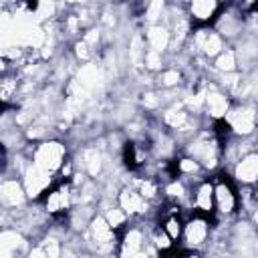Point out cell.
Returning a JSON list of instances; mask_svg holds the SVG:
<instances>
[{
    "instance_id": "cell-19",
    "label": "cell",
    "mask_w": 258,
    "mask_h": 258,
    "mask_svg": "<svg viewBox=\"0 0 258 258\" xmlns=\"http://www.w3.org/2000/svg\"><path fill=\"white\" fill-rule=\"evenodd\" d=\"M79 169H83L89 177H93V179H97V175H101L103 173V167H105V155L101 153V149L99 147H83L81 149V153H79ZM77 163V161H75Z\"/></svg>"
},
{
    "instance_id": "cell-20",
    "label": "cell",
    "mask_w": 258,
    "mask_h": 258,
    "mask_svg": "<svg viewBox=\"0 0 258 258\" xmlns=\"http://www.w3.org/2000/svg\"><path fill=\"white\" fill-rule=\"evenodd\" d=\"M129 183H133V185L137 187V191H139L145 200H149L151 204H155V202L163 196V183H161L155 175H141V177L131 179Z\"/></svg>"
},
{
    "instance_id": "cell-26",
    "label": "cell",
    "mask_w": 258,
    "mask_h": 258,
    "mask_svg": "<svg viewBox=\"0 0 258 258\" xmlns=\"http://www.w3.org/2000/svg\"><path fill=\"white\" fill-rule=\"evenodd\" d=\"M183 71L179 67H165L157 73V85L161 89H177L183 85Z\"/></svg>"
},
{
    "instance_id": "cell-4",
    "label": "cell",
    "mask_w": 258,
    "mask_h": 258,
    "mask_svg": "<svg viewBox=\"0 0 258 258\" xmlns=\"http://www.w3.org/2000/svg\"><path fill=\"white\" fill-rule=\"evenodd\" d=\"M224 121L238 137H250L258 131V107L252 101H238L232 103Z\"/></svg>"
},
{
    "instance_id": "cell-21",
    "label": "cell",
    "mask_w": 258,
    "mask_h": 258,
    "mask_svg": "<svg viewBox=\"0 0 258 258\" xmlns=\"http://www.w3.org/2000/svg\"><path fill=\"white\" fill-rule=\"evenodd\" d=\"M212 69L216 73H236V71H240V60H238L236 48L226 46L216 58H212Z\"/></svg>"
},
{
    "instance_id": "cell-27",
    "label": "cell",
    "mask_w": 258,
    "mask_h": 258,
    "mask_svg": "<svg viewBox=\"0 0 258 258\" xmlns=\"http://www.w3.org/2000/svg\"><path fill=\"white\" fill-rule=\"evenodd\" d=\"M143 67H145V71H149V73H159L161 69H165L167 67V62H165V54L163 52H157V50H145V54H143Z\"/></svg>"
},
{
    "instance_id": "cell-14",
    "label": "cell",
    "mask_w": 258,
    "mask_h": 258,
    "mask_svg": "<svg viewBox=\"0 0 258 258\" xmlns=\"http://www.w3.org/2000/svg\"><path fill=\"white\" fill-rule=\"evenodd\" d=\"M230 173L236 185H258V149L244 153L230 167Z\"/></svg>"
},
{
    "instance_id": "cell-22",
    "label": "cell",
    "mask_w": 258,
    "mask_h": 258,
    "mask_svg": "<svg viewBox=\"0 0 258 258\" xmlns=\"http://www.w3.org/2000/svg\"><path fill=\"white\" fill-rule=\"evenodd\" d=\"M149 246L153 248L155 254H169L175 246V242L167 236V232L161 226L149 228Z\"/></svg>"
},
{
    "instance_id": "cell-18",
    "label": "cell",
    "mask_w": 258,
    "mask_h": 258,
    "mask_svg": "<svg viewBox=\"0 0 258 258\" xmlns=\"http://www.w3.org/2000/svg\"><path fill=\"white\" fill-rule=\"evenodd\" d=\"M26 248H28V242L22 236V232H18L16 228L4 226V230L0 234V256L2 258H12V256L20 254Z\"/></svg>"
},
{
    "instance_id": "cell-3",
    "label": "cell",
    "mask_w": 258,
    "mask_h": 258,
    "mask_svg": "<svg viewBox=\"0 0 258 258\" xmlns=\"http://www.w3.org/2000/svg\"><path fill=\"white\" fill-rule=\"evenodd\" d=\"M46 216L52 218H69V212L75 208L77 204V187L73 185L71 179H56L52 183V187L44 194V198L40 200Z\"/></svg>"
},
{
    "instance_id": "cell-9",
    "label": "cell",
    "mask_w": 258,
    "mask_h": 258,
    "mask_svg": "<svg viewBox=\"0 0 258 258\" xmlns=\"http://www.w3.org/2000/svg\"><path fill=\"white\" fill-rule=\"evenodd\" d=\"M20 179H22V185H24V189H26L28 200H32V202H40V200L44 198V194L52 187V183L56 181V179H54V173H50V171L38 167V165L32 163V161H30V165L22 171Z\"/></svg>"
},
{
    "instance_id": "cell-10",
    "label": "cell",
    "mask_w": 258,
    "mask_h": 258,
    "mask_svg": "<svg viewBox=\"0 0 258 258\" xmlns=\"http://www.w3.org/2000/svg\"><path fill=\"white\" fill-rule=\"evenodd\" d=\"M244 12L236 6V4H230V6H222L220 14L216 16V20L212 22V28L216 32H220L228 42L236 40L242 36V26H244Z\"/></svg>"
},
{
    "instance_id": "cell-29",
    "label": "cell",
    "mask_w": 258,
    "mask_h": 258,
    "mask_svg": "<svg viewBox=\"0 0 258 258\" xmlns=\"http://www.w3.org/2000/svg\"><path fill=\"white\" fill-rule=\"evenodd\" d=\"M64 4H69V6H75V8H81V6H89L91 4V0H62Z\"/></svg>"
},
{
    "instance_id": "cell-6",
    "label": "cell",
    "mask_w": 258,
    "mask_h": 258,
    "mask_svg": "<svg viewBox=\"0 0 258 258\" xmlns=\"http://www.w3.org/2000/svg\"><path fill=\"white\" fill-rule=\"evenodd\" d=\"M212 181H214V204H216L214 216H218L222 220L236 216V212L240 208V196H238L236 181L232 177H228L226 173L212 177Z\"/></svg>"
},
{
    "instance_id": "cell-25",
    "label": "cell",
    "mask_w": 258,
    "mask_h": 258,
    "mask_svg": "<svg viewBox=\"0 0 258 258\" xmlns=\"http://www.w3.org/2000/svg\"><path fill=\"white\" fill-rule=\"evenodd\" d=\"M20 89V81L16 77V71H8V73H2V81H0V97H2V105L8 107L12 103V99L16 97Z\"/></svg>"
},
{
    "instance_id": "cell-1",
    "label": "cell",
    "mask_w": 258,
    "mask_h": 258,
    "mask_svg": "<svg viewBox=\"0 0 258 258\" xmlns=\"http://www.w3.org/2000/svg\"><path fill=\"white\" fill-rule=\"evenodd\" d=\"M222 141L214 133V129H200L185 145L183 153L198 159L206 171H214L222 165Z\"/></svg>"
},
{
    "instance_id": "cell-7",
    "label": "cell",
    "mask_w": 258,
    "mask_h": 258,
    "mask_svg": "<svg viewBox=\"0 0 258 258\" xmlns=\"http://www.w3.org/2000/svg\"><path fill=\"white\" fill-rule=\"evenodd\" d=\"M85 236L89 244L95 246L97 252H117L119 248V232L111 228V224L105 220L103 214H95L89 222Z\"/></svg>"
},
{
    "instance_id": "cell-24",
    "label": "cell",
    "mask_w": 258,
    "mask_h": 258,
    "mask_svg": "<svg viewBox=\"0 0 258 258\" xmlns=\"http://www.w3.org/2000/svg\"><path fill=\"white\" fill-rule=\"evenodd\" d=\"M101 214H103V216H105V220L111 224V228H113V230H117V232H121L123 228H127V226H129V222L133 220V218H131V216H129V214H127L119 204H109Z\"/></svg>"
},
{
    "instance_id": "cell-17",
    "label": "cell",
    "mask_w": 258,
    "mask_h": 258,
    "mask_svg": "<svg viewBox=\"0 0 258 258\" xmlns=\"http://www.w3.org/2000/svg\"><path fill=\"white\" fill-rule=\"evenodd\" d=\"M143 40L145 46L149 50H157V52H167L171 48V28L167 22H157V24H147L145 32H143Z\"/></svg>"
},
{
    "instance_id": "cell-23",
    "label": "cell",
    "mask_w": 258,
    "mask_h": 258,
    "mask_svg": "<svg viewBox=\"0 0 258 258\" xmlns=\"http://www.w3.org/2000/svg\"><path fill=\"white\" fill-rule=\"evenodd\" d=\"M60 12V0H36L34 8H32V16L46 24V22H52Z\"/></svg>"
},
{
    "instance_id": "cell-16",
    "label": "cell",
    "mask_w": 258,
    "mask_h": 258,
    "mask_svg": "<svg viewBox=\"0 0 258 258\" xmlns=\"http://www.w3.org/2000/svg\"><path fill=\"white\" fill-rule=\"evenodd\" d=\"M189 208L194 212L214 216L216 204H214V181L210 177H204L191 185V198H189Z\"/></svg>"
},
{
    "instance_id": "cell-12",
    "label": "cell",
    "mask_w": 258,
    "mask_h": 258,
    "mask_svg": "<svg viewBox=\"0 0 258 258\" xmlns=\"http://www.w3.org/2000/svg\"><path fill=\"white\" fill-rule=\"evenodd\" d=\"M28 202L26 189L22 185L20 175H4L2 183H0V204L2 210L14 212V210H22Z\"/></svg>"
},
{
    "instance_id": "cell-28",
    "label": "cell",
    "mask_w": 258,
    "mask_h": 258,
    "mask_svg": "<svg viewBox=\"0 0 258 258\" xmlns=\"http://www.w3.org/2000/svg\"><path fill=\"white\" fill-rule=\"evenodd\" d=\"M141 105L145 111H159L163 107V99L159 91H145L141 95Z\"/></svg>"
},
{
    "instance_id": "cell-2",
    "label": "cell",
    "mask_w": 258,
    "mask_h": 258,
    "mask_svg": "<svg viewBox=\"0 0 258 258\" xmlns=\"http://www.w3.org/2000/svg\"><path fill=\"white\" fill-rule=\"evenodd\" d=\"M26 149L30 153L32 163H36L38 167H42V169H46V171H50L54 175L60 171V167L69 159V147H67V143L60 141V139H54V137L36 141V143H32Z\"/></svg>"
},
{
    "instance_id": "cell-11",
    "label": "cell",
    "mask_w": 258,
    "mask_h": 258,
    "mask_svg": "<svg viewBox=\"0 0 258 258\" xmlns=\"http://www.w3.org/2000/svg\"><path fill=\"white\" fill-rule=\"evenodd\" d=\"M117 204L135 220V218H145L149 214V210H153V204L149 200H145L137 187L133 183H123L119 189H117Z\"/></svg>"
},
{
    "instance_id": "cell-15",
    "label": "cell",
    "mask_w": 258,
    "mask_h": 258,
    "mask_svg": "<svg viewBox=\"0 0 258 258\" xmlns=\"http://www.w3.org/2000/svg\"><path fill=\"white\" fill-rule=\"evenodd\" d=\"M185 10L194 26H212L222 10V0H185Z\"/></svg>"
},
{
    "instance_id": "cell-8",
    "label": "cell",
    "mask_w": 258,
    "mask_h": 258,
    "mask_svg": "<svg viewBox=\"0 0 258 258\" xmlns=\"http://www.w3.org/2000/svg\"><path fill=\"white\" fill-rule=\"evenodd\" d=\"M117 254L119 256H143V254L147 256V254H155L153 248L149 246V230L129 222V226L119 232Z\"/></svg>"
},
{
    "instance_id": "cell-13",
    "label": "cell",
    "mask_w": 258,
    "mask_h": 258,
    "mask_svg": "<svg viewBox=\"0 0 258 258\" xmlns=\"http://www.w3.org/2000/svg\"><path fill=\"white\" fill-rule=\"evenodd\" d=\"M230 107H232V95L228 91H224L220 85L210 81L206 85V101H204L206 117H210V121L224 119Z\"/></svg>"
},
{
    "instance_id": "cell-5",
    "label": "cell",
    "mask_w": 258,
    "mask_h": 258,
    "mask_svg": "<svg viewBox=\"0 0 258 258\" xmlns=\"http://www.w3.org/2000/svg\"><path fill=\"white\" fill-rule=\"evenodd\" d=\"M212 226H214L212 216L194 212L183 224V234H181V240H179L181 246L185 250H189V254H198L208 244V240L212 236Z\"/></svg>"
}]
</instances>
